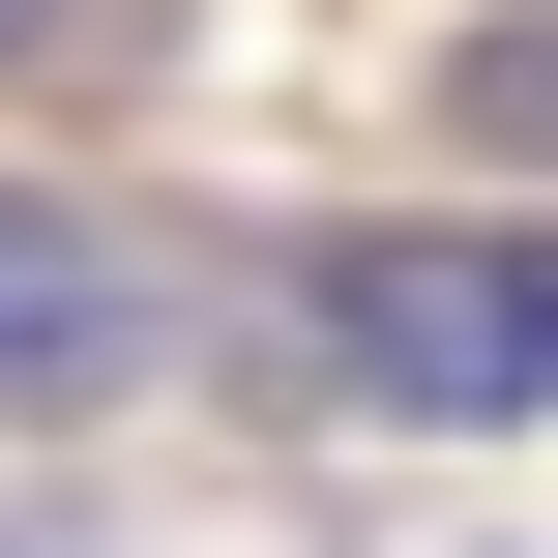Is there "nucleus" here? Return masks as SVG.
I'll use <instances>...</instances> for the list:
<instances>
[{"label":"nucleus","mask_w":558,"mask_h":558,"mask_svg":"<svg viewBox=\"0 0 558 558\" xmlns=\"http://www.w3.org/2000/svg\"><path fill=\"white\" fill-rule=\"evenodd\" d=\"M29 29H59V0H0V59H29Z\"/></svg>","instance_id":"obj_4"},{"label":"nucleus","mask_w":558,"mask_h":558,"mask_svg":"<svg viewBox=\"0 0 558 558\" xmlns=\"http://www.w3.org/2000/svg\"><path fill=\"white\" fill-rule=\"evenodd\" d=\"M0 558H59V530H0Z\"/></svg>","instance_id":"obj_5"},{"label":"nucleus","mask_w":558,"mask_h":558,"mask_svg":"<svg viewBox=\"0 0 558 558\" xmlns=\"http://www.w3.org/2000/svg\"><path fill=\"white\" fill-rule=\"evenodd\" d=\"M177 353V294L88 235V206H0V412H88V383H147Z\"/></svg>","instance_id":"obj_2"},{"label":"nucleus","mask_w":558,"mask_h":558,"mask_svg":"<svg viewBox=\"0 0 558 558\" xmlns=\"http://www.w3.org/2000/svg\"><path fill=\"white\" fill-rule=\"evenodd\" d=\"M324 353L383 412H558V235H353L324 265Z\"/></svg>","instance_id":"obj_1"},{"label":"nucleus","mask_w":558,"mask_h":558,"mask_svg":"<svg viewBox=\"0 0 558 558\" xmlns=\"http://www.w3.org/2000/svg\"><path fill=\"white\" fill-rule=\"evenodd\" d=\"M441 118H471V147H530V177H558V0H500V29L441 59Z\"/></svg>","instance_id":"obj_3"}]
</instances>
